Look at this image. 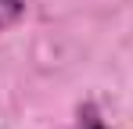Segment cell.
<instances>
[{
	"label": "cell",
	"instance_id": "obj_1",
	"mask_svg": "<svg viewBox=\"0 0 133 129\" xmlns=\"http://www.w3.org/2000/svg\"><path fill=\"white\" fill-rule=\"evenodd\" d=\"M72 129H111L104 122V115H101V108L94 104V101H83V104L76 108V122Z\"/></svg>",
	"mask_w": 133,
	"mask_h": 129
},
{
	"label": "cell",
	"instance_id": "obj_2",
	"mask_svg": "<svg viewBox=\"0 0 133 129\" xmlns=\"http://www.w3.org/2000/svg\"><path fill=\"white\" fill-rule=\"evenodd\" d=\"M25 18V0H0V36Z\"/></svg>",
	"mask_w": 133,
	"mask_h": 129
}]
</instances>
